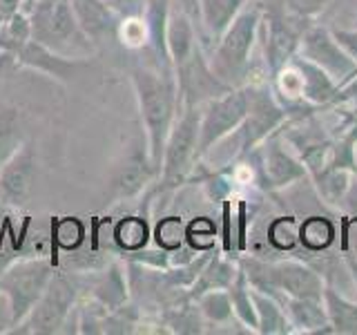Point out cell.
Listing matches in <instances>:
<instances>
[{"label": "cell", "mask_w": 357, "mask_h": 335, "mask_svg": "<svg viewBox=\"0 0 357 335\" xmlns=\"http://www.w3.org/2000/svg\"><path fill=\"white\" fill-rule=\"evenodd\" d=\"M130 81L134 87V96H137L150 161L161 172V159H163L167 134H170L174 126L176 114L181 112L178 92H176V78L174 74L159 72L156 67L137 65L130 70Z\"/></svg>", "instance_id": "6da1fadb"}, {"label": "cell", "mask_w": 357, "mask_h": 335, "mask_svg": "<svg viewBox=\"0 0 357 335\" xmlns=\"http://www.w3.org/2000/svg\"><path fill=\"white\" fill-rule=\"evenodd\" d=\"M264 16V0H250L221 38L212 45L208 54L210 67L215 74L232 87H243L250 83L252 74V50L259 40V25Z\"/></svg>", "instance_id": "7a4b0ae2"}, {"label": "cell", "mask_w": 357, "mask_h": 335, "mask_svg": "<svg viewBox=\"0 0 357 335\" xmlns=\"http://www.w3.org/2000/svg\"><path fill=\"white\" fill-rule=\"evenodd\" d=\"M237 262L248 277V284L261 293L275 297L279 304L284 297L324 299L326 282L304 260H264L259 255H239Z\"/></svg>", "instance_id": "3957f363"}, {"label": "cell", "mask_w": 357, "mask_h": 335, "mask_svg": "<svg viewBox=\"0 0 357 335\" xmlns=\"http://www.w3.org/2000/svg\"><path fill=\"white\" fill-rule=\"evenodd\" d=\"M199 132H201V105L183 107L167 134L159 186L156 193H170L190 181V174L199 165Z\"/></svg>", "instance_id": "277c9868"}, {"label": "cell", "mask_w": 357, "mask_h": 335, "mask_svg": "<svg viewBox=\"0 0 357 335\" xmlns=\"http://www.w3.org/2000/svg\"><path fill=\"white\" fill-rule=\"evenodd\" d=\"M31 18V38L47 45L54 52L65 56H76V52H92L94 45L89 40L78 20L70 0H29V5H22ZM83 59V56H76Z\"/></svg>", "instance_id": "5b68a950"}, {"label": "cell", "mask_w": 357, "mask_h": 335, "mask_svg": "<svg viewBox=\"0 0 357 335\" xmlns=\"http://www.w3.org/2000/svg\"><path fill=\"white\" fill-rule=\"evenodd\" d=\"M290 119V110L275 94L273 81L248 83V114L243 123L228 134L226 139L234 143V165L271 134H275Z\"/></svg>", "instance_id": "8992f818"}, {"label": "cell", "mask_w": 357, "mask_h": 335, "mask_svg": "<svg viewBox=\"0 0 357 335\" xmlns=\"http://www.w3.org/2000/svg\"><path fill=\"white\" fill-rule=\"evenodd\" d=\"M243 163L252 174V184L266 195L282 193L290 186L310 179L304 161L293 150H288V143L279 132L271 134L266 141L252 148L243 156Z\"/></svg>", "instance_id": "52a82bcc"}, {"label": "cell", "mask_w": 357, "mask_h": 335, "mask_svg": "<svg viewBox=\"0 0 357 335\" xmlns=\"http://www.w3.org/2000/svg\"><path fill=\"white\" fill-rule=\"evenodd\" d=\"M304 29L306 22L301 25V20L290 16L282 0H264L259 38L264 43V65L271 81L286 70L290 59L299 52Z\"/></svg>", "instance_id": "ba28073f"}, {"label": "cell", "mask_w": 357, "mask_h": 335, "mask_svg": "<svg viewBox=\"0 0 357 335\" xmlns=\"http://www.w3.org/2000/svg\"><path fill=\"white\" fill-rule=\"evenodd\" d=\"M56 268L50 257L29 255L0 271V290L9 297L16 327L25 320L50 286Z\"/></svg>", "instance_id": "9c48e42d"}, {"label": "cell", "mask_w": 357, "mask_h": 335, "mask_svg": "<svg viewBox=\"0 0 357 335\" xmlns=\"http://www.w3.org/2000/svg\"><path fill=\"white\" fill-rule=\"evenodd\" d=\"M76 302H78L76 282L67 273L56 271L50 286L45 288V293L36 302V306L31 308V313L18 327H14L11 333H20V335L63 333V327H67L72 313L76 311Z\"/></svg>", "instance_id": "30bf717a"}, {"label": "cell", "mask_w": 357, "mask_h": 335, "mask_svg": "<svg viewBox=\"0 0 357 335\" xmlns=\"http://www.w3.org/2000/svg\"><path fill=\"white\" fill-rule=\"evenodd\" d=\"M248 114V85L232 87L230 92L201 105V132H199V161L237 130Z\"/></svg>", "instance_id": "8fae6325"}, {"label": "cell", "mask_w": 357, "mask_h": 335, "mask_svg": "<svg viewBox=\"0 0 357 335\" xmlns=\"http://www.w3.org/2000/svg\"><path fill=\"white\" fill-rule=\"evenodd\" d=\"M174 78H176V92H178V105H181V110L190 105H204L208 100L232 89V85L221 81L215 74V70L210 67L204 45H199L185 63L174 67Z\"/></svg>", "instance_id": "7c38bea8"}, {"label": "cell", "mask_w": 357, "mask_h": 335, "mask_svg": "<svg viewBox=\"0 0 357 335\" xmlns=\"http://www.w3.org/2000/svg\"><path fill=\"white\" fill-rule=\"evenodd\" d=\"M297 54L319 65L340 87L344 83H349L357 74V63L335 40L328 25H315V22L306 25L304 34H301Z\"/></svg>", "instance_id": "4fadbf2b"}, {"label": "cell", "mask_w": 357, "mask_h": 335, "mask_svg": "<svg viewBox=\"0 0 357 335\" xmlns=\"http://www.w3.org/2000/svg\"><path fill=\"white\" fill-rule=\"evenodd\" d=\"M154 179H159V170L150 161L148 141H134L112 177V199L119 204V201L139 197Z\"/></svg>", "instance_id": "5bb4252c"}, {"label": "cell", "mask_w": 357, "mask_h": 335, "mask_svg": "<svg viewBox=\"0 0 357 335\" xmlns=\"http://www.w3.org/2000/svg\"><path fill=\"white\" fill-rule=\"evenodd\" d=\"M33 179H36V152L31 143H20L7 159L0 163V195L11 206L27 201Z\"/></svg>", "instance_id": "9a60e30c"}, {"label": "cell", "mask_w": 357, "mask_h": 335, "mask_svg": "<svg viewBox=\"0 0 357 335\" xmlns=\"http://www.w3.org/2000/svg\"><path fill=\"white\" fill-rule=\"evenodd\" d=\"M74 16L81 25L83 34L92 40L94 47L109 40L121 38L123 20L121 14L107 5V0H70Z\"/></svg>", "instance_id": "2e32d148"}, {"label": "cell", "mask_w": 357, "mask_h": 335, "mask_svg": "<svg viewBox=\"0 0 357 335\" xmlns=\"http://www.w3.org/2000/svg\"><path fill=\"white\" fill-rule=\"evenodd\" d=\"M16 63L22 67H31L40 74H47L61 83H70L72 78L81 74V70L87 65V61L76 59V56H65L54 52L47 45H43L38 40H27L22 45V50L14 56Z\"/></svg>", "instance_id": "e0dca14e"}, {"label": "cell", "mask_w": 357, "mask_h": 335, "mask_svg": "<svg viewBox=\"0 0 357 335\" xmlns=\"http://www.w3.org/2000/svg\"><path fill=\"white\" fill-rule=\"evenodd\" d=\"M288 65L297 72L301 103L315 105V107H326L333 103L335 96H337L340 85L335 83L319 65H315L312 61L304 59V56H299V54H295Z\"/></svg>", "instance_id": "ac0fdd59"}, {"label": "cell", "mask_w": 357, "mask_h": 335, "mask_svg": "<svg viewBox=\"0 0 357 335\" xmlns=\"http://www.w3.org/2000/svg\"><path fill=\"white\" fill-rule=\"evenodd\" d=\"M199 45H201V31L197 27V20L188 11L174 5L170 9V18H167V52H170L172 67L185 63Z\"/></svg>", "instance_id": "d6986e66"}, {"label": "cell", "mask_w": 357, "mask_h": 335, "mask_svg": "<svg viewBox=\"0 0 357 335\" xmlns=\"http://www.w3.org/2000/svg\"><path fill=\"white\" fill-rule=\"evenodd\" d=\"M250 0H199V25H201V45L206 50V40L215 45L221 34L230 27L239 11Z\"/></svg>", "instance_id": "ffe728a7"}, {"label": "cell", "mask_w": 357, "mask_h": 335, "mask_svg": "<svg viewBox=\"0 0 357 335\" xmlns=\"http://www.w3.org/2000/svg\"><path fill=\"white\" fill-rule=\"evenodd\" d=\"M282 306L286 315L293 324L295 333H333L326 304L324 299H310V297H284Z\"/></svg>", "instance_id": "44dd1931"}, {"label": "cell", "mask_w": 357, "mask_h": 335, "mask_svg": "<svg viewBox=\"0 0 357 335\" xmlns=\"http://www.w3.org/2000/svg\"><path fill=\"white\" fill-rule=\"evenodd\" d=\"M239 273V262L237 257H230L223 251H217L210 255L208 264L204 266V271L199 273V277L195 279V284L188 288V297L197 302V297H201L208 290H219V288H230V284L234 282V277Z\"/></svg>", "instance_id": "7402d4cb"}, {"label": "cell", "mask_w": 357, "mask_h": 335, "mask_svg": "<svg viewBox=\"0 0 357 335\" xmlns=\"http://www.w3.org/2000/svg\"><path fill=\"white\" fill-rule=\"evenodd\" d=\"M92 299L107 311H116L121 306H126L130 302V284H128L126 266H121L119 262H112L109 266H105V271L94 279Z\"/></svg>", "instance_id": "603a6c76"}, {"label": "cell", "mask_w": 357, "mask_h": 335, "mask_svg": "<svg viewBox=\"0 0 357 335\" xmlns=\"http://www.w3.org/2000/svg\"><path fill=\"white\" fill-rule=\"evenodd\" d=\"M252 302H255V311H257V324H259V327H257V333H261V335L295 333L284 306L279 304L275 297L252 288Z\"/></svg>", "instance_id": "cb8c5ba5"}, {"label": "cell", "mask_w": 357, "mask_h": 335, "mask_svg": "<svg viewBox=\"0 0 357 335\" xmlns=\"http://www.w3.org/2000/svg\"><path fill=\"white\" fill-rule=\"evenodd\" d=\"M337 239V223L326 215H308L299 221V246L306 253H324Z\"/></svg>", "instance_id": "d4e9b609"}, {"label": "cell", "mask_w": 357, "mask_h": 335, "mask_svg": "<svg viewBox=\"0 0 357 335\" xmlns=\"http://www.w3.org/2000/svg\"><path fill=\"white\" fill-rule=\"evenodd\" d=\"M324 304H326L333 333L357 335V299L346 297L333 286H326L324 288Z\"/></svg>", "instance_id": "484cf974"}, {"label": "cell", "mask_w": 357, "mask_h": 335, "mask_svg": "<svg viewBox=\"0 0 357 335\" xmlns=\"http://www.w3.org/2000/svg\"><path fill=\"white\" fill-rule=\"evenodd\" d=\"M114 244L119 246V251L126 255V253H134V251H141L145 246L150 244V223L145 217L141 215H132V217H123L116 221L114 232Z\"/></svg>", "instance_id": "4316f807"}, {"label": "cell", "mask_w": 357, "mask_h": 335, "mask_svg": "<svg viewBox=\"0 0 357 335\" xmlns=\"http://www.w3.org/2000/svg\"><path fill=\"white\" fill-rule=\"evenodd\" d=\"M230 293V302H232V308H234V315H237L241 327H245L248 331L257 333V311H255V302H252V286L248 284V277L241 271L239 266V273L234 277V282L228 288Z\"/></svg>", "instance_id": "83f0119b"}, {"label": "cell", "mask_w": 357, "mask_h": 335, "mask_svg": "<svg viewBox=\"0 0 357 335\" xmlns=\"http://www.w3.org/2000/svg\"><path fill=\"white\" fill-rule=\"evenodd\" d=\"M27 40H31V18L25 9H18L0 25V52L16 56Z\"/></svg>", "instance_id": "f1b7e54d"}, {"label": "cell", "mask_w": 357, "mask_h": 335, "mask_svg": "<svg viewBox=\"0 0 357 335\" xmlns=\"http://www.w3.org/2000/svg\"><path fill=\"white\" fill-rule=\"evenodd\" d=\"M197 306L201 311V315L208 324H215V327H228L232 320H237L230 302L228 288H219V290H208L201 297H197ZM239 322V320H237Z\"/></svg>", "instance_id": "f546056e"}, {"label": "cell", "mask_w": 357, "mask_h": 335, "mask_svg": "<svg viewBox=\"0 0 357 335\" xmlns=\"http://www.w3.org/2000/svg\"><path fill=\"white\" fill-rule=\"evenodd\" d=\"M266 244L277 253H293L299 246V221L293 215L273 217L266 226Z\"/></svg>", "instance_id": "4dcf8cb0"}, {"label": "cell", "mask_w": 357, "mask_h": 335, "mask_svg": "<svg viewBox=\"0 0 357 335\" xmlns=\"http://www.w3.org/2000/svg\"><path fill=\"white\" fill-rule=\"evenodd\" d=\"M185 226L188 223L183 221V217H178V215L161 217L154 223V232H152L156 248H163L167 253H174V251L181 248V246L185 244Z\"/></svg>", "instance_id": "1f68e13d"}, {"label": "cell", "mask_w": 357, "mask_h": 335, "mask_svg": "<svg viewBox=\"0 0 357 335\" xmlns=\"http://www.w3.org/2000/svg\"><path fill=\"white\" fill-rule=\"evenodd\" d=\"M217 226L210 217H195L185 226V244L195 253L217 248Z\"/></svg>", "instance_id": "d6a6232c"}, {"label": "cell", "mask_w": 357, "mask_h": 335, "mask_svg": "<svg viewBox=\"0 0 357 335\" xmlns=\"http://www.w3.org/2000/svg\"><path fill=\"white\" fill-rule=\"evenodd\" d=\"M52 239L65 251H76L85 239V226L81 219L76 217H65L54 223L52 228Z\"/></svg>", "instance_id": "836d02e7"}, {"label": "cell", "mask_w": 357, "mask_h": 335, "mask_svg": "<svg viewBox=\"0 0 357 335\" xmlns=\"http://www.w3.org/2000/svg\"><path fill=\"white\" fill-rule=\"evenodd\" d=\"M282 3L290 16H295L297 20L308 25L331 7L333 0H282Z\"/></svg>", "instance_id": "e575fe53"}, {"label": "cell", "mask_w": 357, "mask_h": 335, "mask_svg": "<svg viewBox=\"0 0 357 335\" xmlns=\"http://www.w3.org/2000/svg\"><path fill=\"white\" fill-rule=\"evenodd\" d=\"M16 130H18V117L14 114V110H5L0 114V163L20 145V141L16 139Z\"/></svg>", "instance_id": "d590c367"}, {"label": "cell", "mask_w": 357, "mask_h": 335, "mask_svg": "<svg viewBox=\"0 0 357 335\" xmlns=\"http://www.w3.org/2000/svg\"><path fill=\"white\" fill-rule=\"evenodd\" d=\"M109 7H114L123 20H137L143 18L148 9V0H107Z\"/></svg>", "instance_id": "8d00e7d4"}, {"label": "cell", "mask_w": 357, "mask_h": 335, "mask_svg": "<svg viewBox=\"0 0 357 335\" xmlns=\"http://www.w3.org/2000/svg\"><path fill=\"white\" fill-rule=\"evenodd\" d=\"M328 27L335 40H337L344 47V52L357 63V29H346V27H335V25H328Z\"/></svg>", "instance_id": "74e56055"}, {"label": "cell", "mask_w": 357, "mask_h": 335, "mask_svg": "<svg viewBox=\"0 0 357 335\" xmlns=\"http://www.w3.org/2000/svg\"><path fill=\"white\" fill-rule=\"evenodd\" d=\"M16 327V320H14V308H11V302L9 297L0 290V335L11 333Z\"/></svg>", "instance_id": "f35d334b"}, {"label": "cell", "mask_w": 357, "mask_h": 335, "mask_svg": "<svg viewBox=\"0 0 357 335\" xmlns=\"http://www.w3.org/2000/svg\"><path fill=\"white\" fill-rule=\"evenodd\" d=\"M337 208H342L344 212H349V215H357V172L353 174L351 184H349V190L344 193V197H342Z\"/></svg>", "instance_id": "ab89813d"}, {"label": "cell", "mask_w": 357, "mask_h": 335, "mask_svg": "<svg viewBox=\"0 0 357 335\" xmlns=\"http://www.w3.org/2000/svg\"><path fill=\"white\" fill-rule=\"evenodd\" d=\"M333 103H357V74L337 89V96H335Z\"/></svg>", "instance_id": "60d3db41"}, {"label": "cell", "mask_w": 357, "mask_h": 335, "mask_svg": "<svg viewBox=\"0 0 357 335\" xmlns=\"http://www.w3.org/2000/svg\"><path fill=\"white\" fill-rule=\"evenodd\" d=\"M20 7H22V0H0V16L9 18L11 14H16Z\"/></svg>", "instance_id": "b9f144b4"}, {"label": "cell", "mask_w": 357, "mask_h": 335, "mask_svg": "<svg viewBox=\"0 0 357 335\" xmlns=\"http://www.w3.org/2000/svg\"><path fill=\"white\" fill-rule=\"evenodd\" d=\"M172 3L176 7H181L183 11H188V14L199 22V0H172Z\"/></svg>", "instance_id": "7bdbcfd3"}, {"label": "cell", "mask_w": 357, "mask_h": 335, "mask_svg": "<svg viewBox=\"0 0 357 335\" xmlns=\"http://www.w3.org/2000/svg\"><path fill=\"white\" fill-rule=\"evenodd\" d=\"M344 262H346V266H349V277L353 279V286L357 290V257L355 255H344Z\"/></svg>", "instance_id": "ee69618b"}, {"label": "cell", "mask_w": 357, "mask_h": 335, "mask_svg": "<svg viewBox=\"0 0 357 335\" xmlns=\"http://www.w3.org/2000/svg\"><path fill=\"white\" fill-rule=\"evenodd\" d=\"M3 22H5V18H3V16H0V25H3Z\"/></svg>", "instance_id": "f6af8a7d"}]
</instances>
